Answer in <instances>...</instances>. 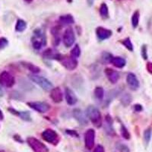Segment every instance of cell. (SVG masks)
<instances>
[{
    "instance_id": "obj_1",
    "label": "cell",
    "mask_w": 152,
    "mask_h": 152,
    "mask_svg": "<svg viewBox=\"0 0 152 152\" xmlns=\"http://www.w3.org/2000/svg\"><path fill=\"white\" fill-rule=\"evenodd\" d=\"M86 115L94 126L99 128L102 126V117L100 110L94 106H89L86 110Z\"/></svg>"
},
{
    "instance_id": "obj_2",
    "label": "cell",
    "mask_w": 152,
    "mask_h": 152,
    "mask_svg": "<svg viewBox=\"0 0 152 152\" xmlns=\"http://www.w3.org/2000/svg\"><path fill=\"white\" fill-rule=\"evenodd\" d=\"M29 78H31V81H34V83H36L40 87H41L43 90L51 91L53 88V84L44 77L37 75H30Z\"/></svg>"
},
{
    "instance_id": "obj_3",
    "label": "cell",
    "mask_w": 152,
    "mask_h": 152,
    "mask_svg": "<svg viewBox=\"0 0 152 152\" xmlns=\"http://www.w3.org/2000/svg\"><path fill=\"white\" fill-rule=\"evenodd\" d=\"M27 143L34 152H49L48 148L34 137H28Z\"/></svg>"
},
{
    "instance_id": "obj_4",
    "label": "cell",
    "mask_w": 152,
    "mask_h": 152,
    "mask_svg": "<svg viewBox=\"0 0 152 152\" xmlns=\"http://www.w3.org/2000/svg\"><path fill=\"white\" fill-rule=\"evenodd\" d=\"M59 61H60V62L62 63V65L66 68L68 70H74L75 69H76V67L78 66V62L76 60V59L70 56H62Z\"/></svg>"
},
{
    "instance_id": "obj_5",
    "label": "cell",
    "mask_w": 152,
    "mask_h": 152,
    "mask_svg": "<svg viewBox=\"0 0 152 152\" xmlns=\"http://www.w3.org/2000/svg\"><path fill=\"white\" fill-rule=\"evenodd\" d=\"M42 138L46 141V142H49V143L53 144V145H56L59 142V135L54 130L50 129H46L45 131H43L42 132Z\"/></svg>"
},
{
    "instance_id": "obj_6",
    "label": "cell",
    "mask_w": 152,
    "mask_h": 152,
    "mask_svg": "<svg viewBox=\"0 0 152 152\" xmlns=\"http://www.w3.org/2000/svg\"><path fill=\"white\" fill-rule=\"evenodd\" d=\"M75 40L74 31L72 28H68L65 31L63 36H62V41L66 47H70L74 44Z\"/></svg>"
},
{
    "instance_id": "obj_7",
    "label": "cell",
    "mask_w": 152,
    "mask_h": 152,
    "mask_svg": "<svg viewBox=\"0 0 152 152\" xmlns=\"http://www.w3.org/2000/svg\"><path fill=\"white\" fill-rule=\"evenodd\" d=\"M0 85L5 88H12L15 85V78L8 72H2L0 74Z\"/></svg>"
},
{
    "instance_id": "obj_8",
    "label": "cell",
    "mask_w": 152,
    "mask_h": 152,
    "mask_svg": "<svg viewBox=\"0 0 152 152\" xmlns=\"http://www.w3.org/2000/svg\"><path fill=\"white\" fill-rule=\"evenodd\" d=\"M95 132L94 130L90 129L85 134V148L88 150H91L94 145Z\"/></svg>"
},
{
    "instance_id": "obj_9",
    "label": "cell",
    "mask_w": 152,
    "mask_h": 152,
    "mask_svg": "<svg viewBox=\"0 0 152 152\" xmlns=\"http://www.w3.org/2000/svg\"><path fill=\"white\" fill-rule=\"evenodd\" d=\"M28 105L31 108L37 111V112L40 113H44L47 112L50 108V105L48 104L45 102H40V101H37V102H29L28 103Z\"/></svg>"
},
{
    "instance_id": "obj_10",
    "label": "cell",
    "mask_w": 152,
    "mask_h": 152,
    "mask_svg": "<svg viewBox=\"0 0 152 152\" xmlns=\"http://www.w3.org/2000/svg\"><path fill=\"white\" fill-rule=\"evenodd\" d=\"M87 115H85L82 110L80 109H75L73 110V116L75 117V119L78 121V123H79L81 126H86L88 123V119H87Z\"/></svg>"
},
{
    "instance_id": "obj_11",
    "label": "cell",
    "mask_w": 152,
    "mask_h": 152,
    "mask_svg": "<svg viewBox=\"0 0 152 152\" xmlns=\"http://www.w3.org/2000/svg\"><path fill=\"white\" fill-rule=\"evenodd\" d=\"M126 81H127L129 87L132 90L136 91L139 88V81H138L136 75L133 73H129L127 78H126Z\"/></svg>"
},
{
    "instance_id": "obj_12",
    "label": "cell",
    "mask_w": 152,
    "mask_h": 152,
    "mask_svg": "<svg viewBox=\"0 0 152 152\" xmlns=\"http://www.w3.org/2000/svg\"><path fill=\"white\" fill-rule=\"evenodd\" d=\"M96 34H97V37L100 40H104L110 37L112 35V31L109 29H106L103 27H99L96 30Z\"/></svg>"
},
{
    "instance_id": "obj_13",
    "label": "cell",
    "mask_w": 152,
    "mask_h": 152,
    "mask_svg": "<svg viewBox=\"0 0 152 152\" xmlns=\"http://www.w3.org/2000/svg\"><path fill=\"white\" fill-rule=\"evenodd\" d=\"M105 72L106 75H107V78L110 81L111 83L115 84L116 83L119 79V72H117L116 71L113 70L112 69H109V68H107V69H105Z\"/></svg>"
},
{
    "instance_id": "obj_14",
    "label": "cell",
    "mask_w": 152,
    "mask_h": 152,
    "mask_svg": "<svg viewBox=\"0 0 152 152\" xmlns=\"http://www.w3.org/2000/svg\"><path fill=\"white\" fill-rule=\"evenodd\" d=\"M50 97L55 103L62 102L63 99L62 91L59 88H53L50 91Z\"/></svg>"
},
{
    "instance_id": "obj_15",
    "label": "cell",
    "mask_w": 152,
    "mask_h": 152,
    "mask_svg": "<svg viewBox=\"0 0 152 152\" xmlns=\"http://www.w3.org/2000/svg\"><path fill=\"white\" fill-rule=\"evenodd\" d=\"M65 94H66V102L69 105H75L78 101V98L76 97V95L75 94L74 92L69 89V88H66L65 90Z\"/></svg>"
},
{
    "instance_id": "obj_16",
    "label": "cell",
    "mask_w": 152,
    "mask_h": 152,
    "mask_svg": "<svg viewBox=\"0 0 152 152\" xmlns=\"http://www.w3.org/2000/svg\"><path fill=\"white\" fill-rule=\"evenodd\" d=\"M43 56L47 58V59H57V60H59L62 56V55L57 53L56 51L53 50L52 49H48L44 52L43 53Z\"/></svg>"
},
{
    "instance_id": "obj_17",
    "label": "cell",
    "mask_w": 152,
    "mask_h": 152,
    "mask_svg": "<svg viewBox=\"0 0 152 152\" xmlns=\"http://www.w3.org/2000/svg\"><path fill=\"white\" fill-rule=\"evenodd\" d=\"M110 63H112L115 67L121 69V68H123L125 66H126V62L123 58H122V57L116 56V57H113L112 59H111Z\"/></svg>"
},
{
    "instance_id": "obj_18",
    "label": "cell",
    "mask_w": 152,
    "mask_h": 152,
    "mask_svg": "<svg viewBox=\"0 0 152 152\" xmlns=\"http://www.w3.org/2000/svg\"><path fill=\"white\" fill-rule=\"evenodd\" d=\"M9 110L12 112V113L15 114L17 116H20L23 120L24 121H31V114L28 111H24V112H18V111L15 110L9 109Z\"/></svg>"
},
{
    "instance_id": "obj_19",
    "label": "cell",
    "mask_w": 152,
    "mask_h": 152,
    "mask_svg": "<svg viewBox=\"0 0 152 152\" xmlns=\"http://www.w3.org/2000/svg\"><path fill=\"white\" fill-rule=\"evenodd\" d=\"M26 28L27 23L22 19H18L15 24V31L18 32H23Z\"/></svg>"
},
{
    "instance_id": "obj_20",
    "label": "cell",
    "mask_w": 152,
    "mask_h": 152,
    "mask_svg": "<svg viewBox=\"0 0 152 152\" xmlns=\"http://www.w3.org/2000/svg\"><path fill=\"white\" fill-rule=\"evenodd\" d=\"M59 21L63 24H71L74 23V18L71 15H66L59 18Z\"/></svg>"
},
{
    "instance_id": "obj_21",
    "label": "cell",
    "mask_w": 152,
    "mask_h": 152,
    "mask_svg": "<svg viewBox=\"0 0 152 152\" xmlns=\"http://www.w3.org/2000/svg\"><path fill=\"white\" fill-rule=\"evenodd\" d=\"M94 94L95 98L97 99L98 100H102L104 97V91L103 89V88H101V87H97L94 89Z\"/></svg>"
},
{
    "instance_id": "obj_22",
    "label": "cell",
    "mask_w": 152,
    "mask_h": 152,
    "mask_svg": "<svg viewBox=\"0 0 152 152\" xmlns=\"http://www.w3.org/2000/svg\"><path fill=\"white\" fill-rule=\"evenodd\" d=\"M100 14L103 18H107L109 17V10L105 3H102L100 7Z\"/></svg>"
},
{
    "instance_id": "obj_23",
    "label": "cell",
    "mask_w": 152,
    "mask_h": 152,
    "mask_svg": "<svg viewBox=\"0 0 152 152\" xmlns=\"http://www.w3.org/2000/svg\"><path fill=\"white\" fill-rule=\"evenodd\" d=\"M139 18H140V13H139V11H135L133 14L132 17V27L134 28H137L138 25V23H139Z\"/></svg>"
},
{
    "instance_id": "obj_24",
    "label": "cell",
    "mask_w": 152,
    "mask_h": 152,
    "mask_svg": "<svg viewBox=\"0 0 152 152\" xmlns=\"http://www.w3.org/2000/svg\"><path fill=\"white\" fill-rule=\"evenodd\" d=\"M151 133H152V129L151 128H148L144 132V142L146 146H148L151 141Z\"/></svg>"
},
{
    "instance_id": "obj_25",
    "label": "cell",
    "mask_w": 152,
    "mask_h": 152,
    "mask_svg": "<svg viewBox=\"0 0 152 152\" xmlns=\"http://www.w3.org/2000/svg\"><path fill=\"white\" fill-rule=\"evenodd\" d=\"M80 54H81V50H80V47L78 44H76L74 47V48L71 51V56L76 59V58H78L80 56Z\"/></svg>"
},
{
    "instance_id": "obj_26",
    "label": "cell",
    "mask_w": 152,
    "mask_h": 152,
    "mask_svg": "<svg viewBox=\"0 0 152 152\" xmlns=\"http://www.w3.org/2000/svg\"><path fill=\"white\" fill-rule=\"evenodd\" d=\"M24 66H25V67H26L27 69H29L31 72L34 73V74L38 73L40 72V68H38L37 66H34V65L32 64V63H25Z\"/></svg>"
},
{
    "instance_id": "obj_27",
    "label": "cell",
    "mask_w": 152,
    "mask_h": 152,
    "mask_svg": "<svg viewBox=\"0 0 152 152\" xmlns=\"http://www.w3.org/2000/svg\"><path fill=\"white\" fill-rule=\"evenodd\" d=\"M122 43H123V45L128 49L129 51H133V45L129 38H126V39L123 40V41H122Z\"/></svg>"
},
{
    "instance_id": "obj_28",
    "label": "cell",
    "mask_w": 152,
    "mask_h": 152,
    "mask_svg": "<svg viewBox=\"0 0 152 152\" xmlns=\"http://www.w3.org/2000/svg\"><path fill=\"white\" fill-rule=\"evenodd\" d=\"M121 133H122V135L123 136V138H126V139H129L130 138V134L129 132L128 129L125 127L123 125L121 126Z\"/></svg>"
},
{
    "instance_id": "obj_29",
    "label": "cell",
    "mask_w": 152,
    "mask_h": 152,
    "mask_svg": "<svg viewBox=\"0 0 152 152\" xmlns=\"http://www.w3.org/2000/svg\"><path fill=\"white\" fill-rule=\"evenodd\" d=\"M122 101H123V103L125 105H128V104H129L132 101L131 96L129 95L128 94H126V95H124L123 97V98H122Z\"/></svg>"
},
{
    "instance_id": "obj_30",
    "label": "cell",
    "mask_w": 152,
    "mask_h": 152,
    "mask_svg": "<svg viewBox=\"0 0 152 152\" xmlns=\"http://www.w3.org/2000/svg\"><path fill=\"white\" fill-rule=\"evenodd\" d=\"M9 44V41L5 37H1L0 38V50L5 48Z\"/></svg>"
},
{
    "instance_id": "obj_31",
    "label": "cell",
    "mask_w": 152,
    "mask_h": 152,
    "mask_svg": "<svg viewBox=\"0 0 152 152\" xmlns=\"http://www.w3.org/2000/svg\"><path fill=\"white\" fill-rule=\"evenodd\" d=\"M112 58H113L112 55H110V54L108 53H104L102 56L103 60L106 62H110Z\"/></svg>"
},
{
    "instance_id": "obj_32",
    "label": "cell",
    "mask_w": 152,
    "mask_h": 152,
    "mask_svg": "<svg viewBox=\"0 0 152 152\" xmlns=\"http://www.w3.org/2000/svg\"><path fill=\"white\" fill-rule=\"evenodd\" d=\"M43 46V43L40 41H37V40H33V47L35 50H40Z\"/></svg>"
},
{
    "instance_id": "obj_33",
    "label": "cell",
    "mask_w": 152,
    "mask_h": 152,
    "mask_svg": "<svg viewBox=\"0 0 152 152\" xmlns=\"http://www.w3.org/2000/svg\"><path fill=\"white\" fill-rule=\"evenodd\" d=\"M142 56L144 59H148V53H147V47L143 45L142 47Z\"/></svg>"
},
{
    "instance_id": "obj_34",
    "label": "cell",
    "mask_w": 152,
    "mask_h": 152,
    "mask_svg": "<svg viewBox=\"0 0 152 152\" xmlns=\"http://www.w3.org/2000/svg\"><path fill=\"white\" fill-rule=\"evenodd\" d=\"M93 152H105V151H104V148L102 145H97V147L95 148Z\"/></svg>"
},
{
    "instance_id": "obj_35",
    "label": "cell",
    "mask_w": 152,
    "mask_h": 152,
    "mask_svg": "<svg viewBox=\"0 0 152 152\" xmlns=\"http://www.w3.org/2000/svg\"><path fill=\"white\" fill-rule=\"evenodd\" d=\"M146 69L149 73L152 74V62H148L146 65Z\"/></svg>"
},
{
    "instance_id": "obj_36",
    "label": "cell",
    "mask_w": 152,
    "mask_h": 152,
    "mask_svg": "<svg viewBox=\"0 0 152 152\" xmlns=\"http://www.w3.org/2000/svg\"><path fill=\"white\" fill-rule=\"evenodd\" d=\"M119 149L122 152H129V148L126 147V145H120V147L119 148Z\"/></svg>"
},
{
    "instance_id": "obj_37",
    "label": "cell",
    "mask_w": 152,
    "mask_h": 152,
    "mask_svg": "<svg viewBox=\"0 0 152 152\" xmlns=\"http://www.w3.org/2000/svg\"><path fill=\"white\" fill-rule=\"evenodd\" d=\"M66 132H67L68 134H69V135H73V136H78V135L76 133V132L73 131V130H66Z\"/></svg>"
},
{
    "instance_id": "obj_38",
    "label": "cell",
    "mask_w": 152,
    "mask_h": 152,
    "mask_svg": "<svg viewBox=\"0 0 152 152\" xmlns=\"http://www.w3.org/2000/svg\"><path fill=\"white\" fill-rule=\"evenodd\" d=\"M134 109L137 112H140V111L142 110V107L141 105H139V104H136V105L134 106Z\"/></svg>"
},
{
    "instance_id": "obj_39",
    "label": "cell",
    "mask_w": 152,
    "mask_h": 152,
    "mask_svg": "<svg viewBox=\"0 0 152 152\" xmlns=\"http://www.w3.org/2000/svg\"><path fill=\"white\" fill-rule=\"evenodd\" d=\"M3 94H4V91H3V90H2V87L0 86V97H2V96H3Z\"/></svg>"
},
{
    "instance_id": "obj_40",
    "label": "cell",
    "mask_w": 152,
    "mask_h": 152,
    "mask_svg": "<svg viewBox=\"0 0 152 152\" xmlns=\"http://www.w3.org/2000/svg\"><path fill=\"white\" fill-rule=\"evenodd\" d=\"M3 118H4L3 113H2V111L0 110V119H1V120H2V119H3Z\"/></svg>"
},
{
    "instance_id": "obj_41",
    "label": "cell",
    "mask_w": 152,
    "mask_h": 152,
    "mask_svg": "<svg viewBox=\"0 0 152 152\" xmlns=\"http://www.w3.org/2000/svg\"><path fill=\"white\" fill-rule=\"evenodd\" d=\"M24 1H25V2H32L33 0H24Z\"/></svg>"
},
{
    "instance_id": "obj_42",
    "label": "cell",
    "mask_w": 152,
    "mask_h": 152,
    "mask_svg": "<svg viewBox=\"0 0 152 152\" xmlns=\"http://www.w3.org/2000/svg\"><path fill=\"white\" fill-rule=\"evenodd\" d=\"M67 2H72V0H67Z\"/></svg>"
}]
</instances>
